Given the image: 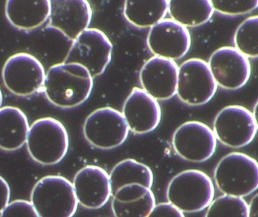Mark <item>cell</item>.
Instances as JSON below:
<instances>
[{"instance_id":"18","label":"cell","mask_w":258,"mask_h":217,"mask_svg":"<svg viewBox=\"0 0 258 217\" xmlns=\"http://www.w3.org/2000/svg\"><path fill=\"white\" fill-rule=\"evenodd\" d=\"M112 197L115 217H147L156 206L154 194L142 185H126Z\"/></svg>"},{"instance_id":"22","label":"cell","mask_w":258,"mask_h":217,"mask_svg":"<svg viewBox=\"0 0 258 217\" xmlns=\"http://www.w3.org/2000/svg\"><path fill=\"white\" fill-rule=\"evenodd\" d=\"M168 1H127L124 3L123 15L126 21L138 28H149L166 16Z\"/></svg>"},{"instance_id":"15","label":"cell","mask_w":258,"mask_h":217,"mask_svg":"<svg viewBox=\"0 0 258 217\" xmlns=\"http://www.w3.org/2000/svg\"><path fill=\"white\" fill-rule=\"evenodd\" d=\"M73 186L79 204L85 208H101L112 197L110 175L101 167L82 168L74 177Z\"/></svg>"},{"instance_id":"24","label":"cell","mask_w":258,"mask_h":217,"mask_svg":"<svg viewBox=\"0 0 258 217\" xmlns=\"http://www.w3.org/2000/svg\"><path fill=\"white\" fill-rule=\"evenodd\" d=\"M235 48L248 58L258 57V15L249 17L236 29Z\"/></svg>"},{"instance_id":"1","label":"cell","mask_w":258,"mask_h":217,"mask_svg":"<svg viewBox=\"0 0 258 217\" xmlns=\"http://www.w3.org/2000/svg\"><path fill=\"white\" fill-rule=\"evenodd\" d=\"M93 85V78L86 68L63 62L48 69L42 91L53 105L71 109L89 99Z\"/></svg>"},{"instance_id":"23","label":"cell","mask_w":258,"mask_h":217,"mask_svg":"<svg viewBox=\"0 0 258 217\" xmlns=\"http://www.w3.org/2000/svg\"><path fill=\"white\" fill-rule=\"evenodd\" d=\"M212 1H168L171 19L185 27H197L207 23L213 16Z\"/></svg>"},{"instance_id":"6","label":"cell","mask_w":258,"mask_h":217,"mask_svg":"<svg viewBox=\"0 0 258 217\" xmlns=\"http://www.w3.org/2000/svg\"><path fill=\"white\" fill-rule=\"evenodd\" d=\"M113 44L108 36L96 28H89L73 41L64 63H78L92 78L104 74L111 61Z\"/></svg>"},{"instance_id":"7","label":"cell","mask_w":258,"mask_h":217,"mask_svg":"<svg viewBox=\"0 0 258 217\" xmlns=\"http://www.w3.org/2000/svg\"><path fill=\"white\" fill-rule=\"evenodd\" d=\"M217 90L218 85L204 60L189 59L179 66L177 95L186 105H204L214 98Z\"/></svg>"},{"instance_id":"30","label":"cell","mask_w":258,"mask_h":217,"mask_svg":"<svg viewBox=\"0 0 258 217\" xmlns=\"http://www.w3.org/2000/svg\"><path fill=\"white\" fill-rule=\"evenodd\" d=\"M248 217H258V193L248 204Z\"/></svg>"},{"instance_id":"25","label":"cell","mask_w":258,"mask_h":217,"mask_svg":"<svg viewBox=\"0 0 258 217\" xmlns=\"http://www.w3.org/2000/svg\"><path fill=\"white\" fill-rule=\"evenodd\" d=\"M205 217H248V204L242 198L224 195L212 201Z\"/></svg>"},{"instance_id":"13","label":"cell","mask_w":258,"mask_h":217,"mask_svg":"<svg viewBox=\"0 0 258 217\" xmlns=\"http://www.w3.org/2000/svg\"><path fill=\"white\" fill-rule=\"evenodd\" d=\"M147 43L154 55L177 60L187 54L192 39L186 27L171 18H164L150 28Z\"/></svg>"},{"instance_id":"16","label":"cell","mask_w":258,"mask_h":217,"mask_svg":"<svg viewBox=\"0 0 258 217\" xmlns=\"http://www.w3.org/2000/svg\"><path fill=\"white\" fill-rule=\"evenodd\" d=\"M51 15L47 28L57 30L71 42L89 29L93 13L89 2L75 0L51 1Z\"/></svg>"},{"instance_id":"14","label":"cell","mask_w":258,"mask_h":217,"mask_svg":"<svg viewBox=\"0 0 258 217\" xmlns=\"http://www.w3.org/2000/svg\"><path fill=\"white\" fill-rule=\"evenodd\" d=\"M179 66L174 60L163 57H151L141 68L140 83L156 101H167L177 94Z\"/></svg>"},{"instance_id":"9","label":"cell","mask_w":258,"mask_h":217,"mask_svg":"<svg viewBox=\"0 0 258 217\" xmlns=\"http://www.w3.org/2000/svg\"><path fill=\"white\" fill-rule=\"evenodd\" d=\"M128 124L122 112L111 107H103L92 112L83 124L86 140L101 150L120 147L128 138Z\"/></svg>"},{"instance_id":"26","label":"cell","mask_w":258,"mask_h":217,"mask_svg":"<svg viewBox=\"0 0 258 217\" xmlns=\"http://www.w3.org/2000/svg\"><path fill=\"white\" fill-rule=\"evenodd\" d=\"M214 10L224 15L236 16L245 15L258 8V0L255 1H212Z\"/></svg>"},{"instance_id":"32","label":"cell","mask_w":258,"mask_h":217,"mask_svg":"<svg viewBox=\"0 0 258 217\" xmlns=\"http://www.w3.org/2000/svg\"><path fill=\"white\" fill-rule=\"evenodd\" d=\"M2 104H3V94H2L1 89H0V108H1Z\"/></svg>"},{"instance_id":"28","label":"cell","mask_w":258,"mask_h":217,"mask_svg":"<svg viewBox=\"0 0 258 217\" xmlns=\"http://www.w3.org/2000/svg\"><path fill=\"white\" fill-rule=\"evenodd\" d=\"M147 217H185L178 209L168 202L160 203L155 206Z\"/></svg>"},{"instance_id":"12","label":"cell","mask_w":258,"mask_h":217,"mask_svg":"<svg viewBox=\"0 0 258 217\" xmlns=\"http://www.w3.org/2000/svg\"><path fill=\"white\" fill-rule=\"evenodd\" d=\"M208 63L217 85L225 90L244 87L251 77L249 60L234 47L218 48L211 55Z\"/></svg>"},{"instance_id":"29","label":"cell","mask_w":258,"mask_h":217,"mask_svg":"<svg viewBox=\"0 0 258 217\" xmlns=\"http://www.w3.org/2000/svg\"><path fill=\"white\" fill-rule=\"evenodd\" d=\"M10 196L11 189L9 183L0 176V213L9 204Z\"/></svg>"},{"instance_id":"4","label":"cell","mask_w":258,"mask_h":217,"mask_svg":"<svg viewBox=\"0 0 258 217\" xmlns=\"http://www.w3.org/2000/svg\"><path fill=\"white\" fill-rule=\"evenodd\" d=\"M30 202L39 217H74L79 204L73 183L58 175L40 179L32 189Z\"/></svg>"},{"instance_id":"2","label":"cell","mask_w":258,"mask_h":217,"mask_svg":"<svg viewBox=\"0 0 258 217\" xmlns=\"http://www.w3.org/2000/svg\"><path fill=\"white\" fill-rule=\"evenodd\" d=\"M213 181L200 170H186L174 176L168 183V203L182 213H198L209 207L215 198Z\"/></svg>"},{"instance_id":"17","label":"cell","mask_w":258,"mask_h":217,"mask_svg":"<svg viewBox=\"0 0 258 217\" xmlns=\"http://www.w3.org/2000/svg\"><path fill=\"white\" fill-rule=\"evenodd\" d=\"M122 115L129 130L135 134H145L159 126L162 110L158 101L143 89L134 88L124 103Z\"/></svg>"},{"instance_id":"21","label":"cell","mask_w":258,"mask_h":217,"mask_svg":"<svg viewBox=\"0 0 258 217\" xmlns=\"http://www.w3.org/2000/svg\"><path fill=\"white\" fill-rule=\"evenodd\" d=\"M112 196L120 188L129 184H140L148 189L153 185V173L147 165L135 159H125L115 165L110 174Z\"/></svg>"},{"instance_id":"8","label":"cell","mask_w":258,"mask_h":217,"mask_svg":"<svg viewBox=\"0 0 258 217\" xmlns=\"http://www.w3.org/2000/svg\"><path fill=\"white\" fill-rule=\"evenodd\" d=\"M45 68L28 53L11 56L3 66L2 78L6 89L18 97H29L43 89Z\"/></svg>"},{"instance_id":"3","label":"cell","mask_w":258,"mask_h":217,"mask_svg":"<svg viewBox=\"0 0 258 217\" xmlns=\"http://www.w3.org/2000/svg\"><path fill=\"white\" fill-rule=\"evenodd\" d=\"M26 143L33 160L42 165H54L60 163L68 153L69 135L60 121L45 117L30 126Z\"/></svg>"},{"instance_id":"5","label":"cell","mask_w":258,"mask_h":217,"mask_svg":"<svg viewBox=\"0 0 258 217\" xmlns=\"http://www.w3.org/2000/svg\"><path fill=\"white\" fill-rule=\"evenodd\" d=\"M214 179L224 195L243 198L258 189V162L245 153H230L218 162Z\"/></svg>"},{"instance_id":"10","label":"cell","mask_w":258,"mask_h":217,"mask_svg":"<svg viewBox=\"0 0 258 217\" xmlns=\"http://www.w3.org/2000/svg\"><path fill=\"white\" fill-rule=\"evenodd\" d=\"M213 131L217 139L230 148L246 147L257 134L252 112L239 105L228 106L215 117Z\"/></svg>"},{"instance_id":"31","label":"cell","mask_w":258,"mask_h":217,"mask_svg":"<svg viewBox=\"0 0 258 217\" xmlns=\"http://www.w3.org/2000/svg\"><path fill=\"white\" fill-rule=\"evenodd\" d=\"M253 117H254V121H255L256 126H257L258 130V101L254 105V109H253Z\"/></svg>"},{"instance_id":"27","label":"cell","mask_w":258,"mask_h":217,"mask_svg":"<svg viewBox=\"0 0 258 217\" xmlns=\"http://www.w3.org/2000/svg\"><path fill=\"white\" fill-rule=\"evenodd\" d=\"M0 217H39L30 201L15 200L8 204L0 213Z\"/></svg>"},{"instance_id":"19","label":"cell","mask_w":258,"mask_h":217,"mask_svg":"<svg viewBox=\"0 0 258 217\" xmlns=\"http://www.w3.org/2000/svg\"><path fill=\"white\" fill-rule=\"evenodd\" d=\"M51 3L42 1H9L6 3V18L15 28L31 31L45 24L51 15Z\"/></svg>"},{"instance_id":"11","label":"cell","mask_w":258,"mask_h":217,"mask_svg":"<svg viewBox=\"0 0 258 217\" xmlns=\"http://www.w3.org/2000/svg\"><path fill=\"white\" fill-rule=\"evenodd\" d=\"M172 146L176 154L181 159L202 163L215 154L217 138L207 124L198 121H186L174 131Z\"/></svg>"},{"instance_id":"20","label":"cell","mask_w":258,"mask_h":217,"mask_svg":"<svg viewBox=\"0 0 258 217\" xmlns=\"http://www.w3.org/2000/svg\"><path fill=\"white\" fill-rule=\"evenodd\" d=\"M28 118L18 107L0 108V149L14 152L21 149L27 142L28 135Z\"/></svg>"}]
</instances>
